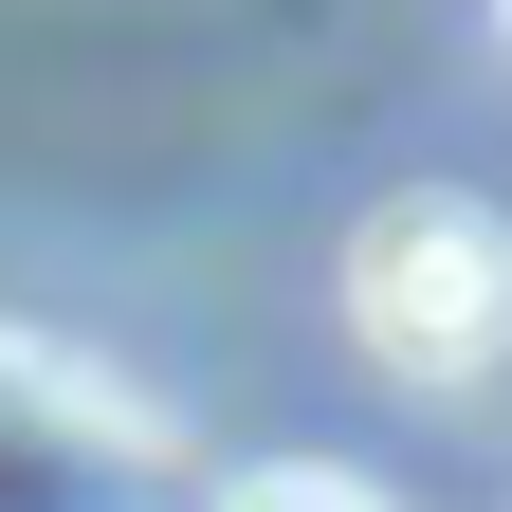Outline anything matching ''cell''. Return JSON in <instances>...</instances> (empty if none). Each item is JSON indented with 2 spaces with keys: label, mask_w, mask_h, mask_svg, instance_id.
<instances>
[{
  "label": "cell",
  "mask_w": 512,
  "mask_h": 512,
  "mask_svg": "<svg viewBox=\"0 0 512 512\" xmlns=\"http://www.w3.org/2000/svg\"><path fill=\"white\" fill-rule=\"evenodd\" d=\"M202 512H384V494H366L348 458H256V476H220Z\"/></svg>",
  "instance_id": "obj_3"
},
{
  "label": "cell",
  "mask_w": 512,
  "mask_h": 512,
  "mask_svg": "<svg viewBox=\"0 0 512 512\" xmlns=\"http://www.w3.org/2000/svg\"><path fill=\"white\" fill-rule=\"evenodd\" d=\"M494 19H512V0H494Z\"/></svg>",
  "instance_id": "obj_4"
},
{
  "label": "cell",
  "mask_w": 512,
  "mask_h": 512,
  "mask_svg": "<svg viewBox=\"0 0 512 512\" xmlns=\"http://www.w3.org/2000/svg\"><path fill=\"white\" fill-rule=\"evenodd\" d=\"M348 330L403 366V384H476L512 348V220L458 202V183L366 202V238H348Z\"/></svg>",
  "instance_id": "obj_1"
},
{
  "label": "cell",
  "mask_w": 512,
  "mask_h": 512,
  "mask_svg": "<svg viewBox=\"0 0 512 512\" xmlns=\"http://www.w3.org/2000/svg\"><path fill=\"white\" fill-rule=\"evenodd\" d=\"M0 512H147V421L55 348H0Z\"/></svg>",
  "instance_id": "obj_2"
}]
</instances>
